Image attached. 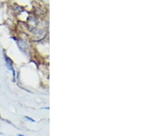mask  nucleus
<instances>
[{
  "mask_svg": "<svg viewBox=\"0 0 155 136\" xmlns=\"http://www.w3.org/2000/svg\"><path fill=\"white\" fill-rule=\"evenodd\" d=\"M0 135H2V133H0Z\"/></svg>",
  "mask_w": 155,
  "mask_h": 136,
  "instance_id": "obj_3",
  "label": "nucleus"
},
{
  "mask_svg": "<svg viewBox=\"0 0 155 136\" xmlns=\"http://www.w3.org/2000/svg\"><path fill=\"white\" fill-rule=\"evenodd\" d=\"M26 118H27V119H28V120H31V121H32V122H35V120H33V119H32V118H29V117H27V116H26Z\"/></svg>",
  "mask_w": 155,
  "mask_h": 136,
  "instance_id": "obj_1",
  "label": "nucleus"
},
{
  "mask_svg": "<svg viewBox=\"0 0 155 136\" xmlns=\"http://www.w3.org/2000/svg\"><path fill=\"white\" fill-rule=\"evenodd\" d=\"M18 136H25V135H19Z\"/></svg>",
  "mask_w": 155,
  "mask_h": 136,
  "instance_id": "obj_2",
  "label": "nucleus"
}]
</instances>
